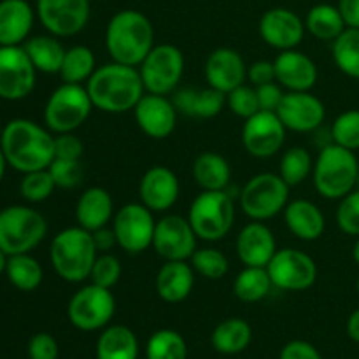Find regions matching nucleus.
Listing matches in <instances>:
<instances>
[{
	"label": "nucleus",
	"instance_id": "obj_1",
	"mask_svg": "<svg viewBox=\"0 0 359 359\" xmlns=\"http://www.w3.org/2000/svg\"><path fill=\"white\" fill-rule=\"evenodd\" d=\"M0 147L9 167L21 174L44 170L55 160V135L32 119H11L4 126Z\"/></svg>",
	"mask_w": 359,
	"mask_h": 359
},
{
	"label": "nucleus",
	"instance_id": "obj_2",
	"mask_svg": "<svg viewBox=\"0 0 359 359\" xmlns=\"http://www.w3.org/2000/svg\"><path fill=\"white\" fill-rule=\"evenodd\" d=\"M93 107L107 114H123L135 109L146 95L142 77L137 67L111 62L97 67L86 84Z\"/></svg>",
	"mask_w": 359,
	"mask_h": 359
},
{
	"label": "nucleus",
	"instance_id": "obj_3",
	"mask_svg": "<svg viewBox=\"0 0 359 359\" xmlns=\"http://www.w3.org/2000/svg\"><path fill=\"white\" fill-rule=\"evenodd\" d=\"M154 48V28L146 14L135 9L116 13L105 28V49L112 62L139 67Z\"/></svg>",
	"mask_w": 359,
	"mask_h": 359
},
{
	"label": "nucleus",
	"instance_id": "obj_4",
	"mask_svg": "<svg viewBox=\"0 0 359 359\" xmlns=\"http://www.w3.org/2000/svg\"><path fill=\"white\" fill-rule=\"evenodd\" d=\"M98 256L93 233L81 226H70L55 235L49 248V259L60 279L79 284L90 279Z\"/></svg>",
	"mask_w": 359,
	"mask_h": 359
},
{
	"label": "nucleus",
	"instance_id": "obj_5",
	"mask_svg": "<svg viewBox=\"0 0 359 359\" xmlns=\"http://www.w3.org/2000/svg\"><path fill=\"white\" fill-rule=\"evenodd\" d=\"M358 174L356 153L332 142L319 151L312 168V181L323 198L340 200L356 189Z\"/></svg>",
	"mask_w": 359,
	"mask_h": 359
},
{
	"label": "nucleus",
	"instance_id": "obj_6",
	"mask_svg": "<svg viewBox=\"0 0 359 359\" xmlns=\"http://www.w3.org/2000/svg\"><path fill=\"white\" fill-rule=\"evenodd\" d=\"M48 235V221L39 210L9 205L0 210V249L7 256L32 252Z\"/></svg>",
	"mask_w": 359,
	"mask_h": 359
},
{
	"label": "nucleus",
	"instance_id": "obj_7",
	"mask_svg": "<svg viewBox=\"0 0 359 359\" xmlns=\"http://www.w3.org/2000/svg\"><path fill=\"white\" fill-rule=\"evenodd\" d=\"M188 219L196 237L217 242L226 237L235 223L233 196L223 191H202L189 205Z\"/></svg>",
	"mask_w": 359,
	"mask_h": 359
},
{
	"label": "nucleus",
	"instance_id": "obj_8",
	"mask_svg": "<svg viewBox=\"0 0 359 359\" xmlns=\"http://www.w3.org/2000/svg\"><path fill=\"white\" fill-rule=\"evenodd\" d=\"M238 203L249 219H272L290 203V186L279 174L262 172L245 182L238 193Z\"/></svg>",
	"mask_w": 359,
	"mask_h": 359
},
{
	"label": "nucleus",
	"instance_id": "obj_9",
	"mask_svg": "<svg viewBox=\"0 0 359 359\" xmlns=\"http://www.w3.org/2000/svg\"><path fill=\"white\" fill-rule=\"evenodd\" d=\"M93 102L84 84L62 83L49 95L44 107L46 128L53 133H72L90 118Z\"/></svg>",
	"mask_w": 359,
	"mask_h": 359
},
{
	"label": "nucleus",
	"instance_id": "obj_10",
	"mask_svg": "<svg viewBox=\"0 0 359 359\" xmlns=\"http://www.w3.org/2000/svg\"><path fill=\"white\" fill-rule=\"evenodd\" d=\"M116 300L111 290L88 284L74 293L67 305V316L74 328L81 332H98L107 328L114 318Z\"/></svg>",
	"mask_w": 359,
	"mask_h": 359
},
{
	"label": "nucleus",
	"instance_id": "obj_11",
	"mask_svg": "<svg viewBox=\"0 0 359 359\" xmlns=\"http://www.w3.org/2000/svg\"><path fill=\"white\" fill-rule=\"evenodd\" d=\"M146 93L165 95L175 91L184 74V55L174 44H158L139 67Z\"/></svg>",
	"mask_w": 359,
	"mask_h": 359
},
{
	"label": "nucleus",
	"instance_id": "obj_12",
	"mask_svg": "<svg viewBox=\"0 0 359 359\" xmlns=\"http://www.w3.org/2000/svg\"><path fill=\"white\" fill-rule=\"evenodd\" d=\"M144 203H126L112 217V231L119 248L128 255H140L153 245L156 221Z\"/></svg>",
	"mask_w": 359,
	"mask_h": 359
},
{
	"label": "nucleus",
	"instance_id": "obj_13",
	"mask_svg": "<svg viewBox=\"0 0 359 359\" xmlns=\"http://www.w3.org/2000/svg\"><path fill=\"white\" fill-rule=\"evenodd\" d=\"M266 270L273 287L283 291H305L318 279V265L311 255L300 249H277Z\"/></svg>",
	"mask_w": 359,
	"mask_h": 359
},
{
	"label": "nucleus",
	"instance_id": "obj_14",
	"mask_svg": "<svg viewBox=\"0 0 359 359\" xmlns=\"http://www.w3.org/2000/svg\"><path fill=\"white\" fill-rule=\"evenodd\" d=\"M37 69L23 46H0V98L18 102L34 91Z\"/></svg>",
	"mask_w": 359,
	"mask_h": 359
},
{
	"label": "nucleus",
	"instance_id": "obj_15",
	"mask_svg": "<svg viewBox=\"0 0 359 359\" xmlns=\"http://www.w3.org/2000/svg\"><path fill=\"white\" fill-rule=\"evenodd\" d=\"M91 0H37L35 14L42 27L55 37H72L90 21Z\"/></svg>",
	"mask_w": 359,
	"mask_h": 359
},
{
	"label": "nucleus",
	"instance_id": "obj_16",
	"mask_svg": "<svg viewBox=\"0 0 359 359\" xmlns=\"http://www.w3.org/2000/svg\"><path fill=\"white\" fill-rule=\"evenodd\" d=\"M196 237L188 217L168 214L156 221L153 249L165 262H188L196 251Z\"/></svg>",
	"mask_w": 359,
	"mask_h": 359
},
{
	"label": "nucleus",
	"instance_id": "obj_17",
	"mask_svg": "<svg viewBox=\"0 0 359 359\" xmlns=\"http://www.w3.org/2000/svg\"><path fill=\"white\" fill-rule=\"evenodd\" d=\"M244 121V126H242L244 149L259 160L276 156L284 146L287 132L277 112L259 111Z\"/></svg>",
	"mask_w": 359,
	"mask_h": 359
},
{
	"label": "nucleus",
	"instance_id": "obj_18",
	"mask_svg": "<svg viewBox=\"0 0 359 359\" xmlns=\"http://www.w3.org/2000/svg\"><path fill=\"white\" fill-rule=\"evenodd\" d=\"M277 116L286 130L309 133L321 128L326 118V109L321 98L311 91H287L277 109Z\"/></svg>",
	"mask_w": 359,
	"mask_h": 359
},
{
	"label": "nucleus",
	"instance_id": "obj_19",
	"mask_svg": "<svg viewBox=\"0 0 359 359\" xmlns=\"http://www.w3.org/2000/svg\"><path fill=\"white\" fill-rule=\"evenodd\" d=\"M305 30V21L286 7H273L266 11L258 23L262 41L279 51L297 49V46L304 41Z\"/></svg>",
	"mask_w": 359,
	"mask_h": 359
},
{
	"label": "nucleus",
	"instance_id": "obj_20",
	"mask_svg": "<svg viewBox=\"0 0 359 359\" xmlns=\"http://www.w3.org/2000/svg\"><path fill=\"white\" fill-rule=\"evenodd\" d=\"M177 109L165 95L146 93L133 109L137 126L154 140L167 139L177 125Z\"/></svg>",
	"mask_w": 359,
	"mask_h": 359
},
{
	"label": "nucleus",
	"instance_id": "obj_21",
	"mask_svg": "<svg viewBox=\"0 0 359 359\" xmlns=\"http://www.w3.org/2000/svg\"><path fill=\"white\" fill-rule=\"evenodd\" d=\"M181 193L179 179L170 168L154 165L142 175L139 184L140 203L153 212H165L175 205Z\"/></svg>",
	"mask_w": 359,
	"mask_h": 359
},
{
	"label": "nucleus",
	"instance_id": "obj_22",
	"mask_svg": "<svg viewBox=\"0 0 359 359\" xmlns=\"http://www.w3.org/2000/svg\"><path fill=\"white\" fill-rule=\"evenodd\" d=\"M248 77V67L241 53L231 48H217L205 62V79L210 88L228 95L242 86Z\"/></svg>",
	"mask_w": 359,
	"mask_h": 359
},
{
	"label": "nucleus",
	"instance_id": "obj_23",
	"mask_svg": "<svg viewBox=\"0 0 359 359\" xmlns=\"http://www.w3.org/2000/svg\"><path fill=\"white\" fill-rule=\"evenodd\" d=\"M276 81L290 91H311L318 83V65L298 49L279 51L273 60Z\"/></svg>",
	"mask_w": 359,
	"mask_h": 359
},
{
	"label": "nucleus",
	"instance_id": "obj_24",
	"mask_svg": "<svg viewBox=\"0 0 359 359\" xmlns=\"http://www.w3.org/2000/svg\"><path fill=\"white\" fill-rule=\"evenodd\" d=\"M235 248L244 266H266L277 252V242L263 221H251L238 231Z\"/></svg>",
	"mask_w": 359,
	"mask_h": 359
},
{
	"label": "nucleus",
	"instance_id": "obj_25",
	"mask_svg": "<svg viewBox=\"0 0 359 359\" xmlns=\"http://www.w3.org/2000/svg\"><path fill=\"white\" fill-rule=\"evenodd\" d=\"M34 21L35 11L27 0H0V46H23Z\"/></svg>",
	"mask_w": 359,
	"mask_h": 359
},
{
	"label": "nucleus",
	"instance_id": "obj_26",
	"mask_svg": "<svg viewBox=\"0 0 359 359\" xmlns=\"http://www.w3.org/2000/svg\"><path fill=\"white\" fill-rule=\"evenodd\" d=\"M112 217H114V202L111 193L98 186L84 189L76 203L77 226L93 233L107 226Z\"/></svg>",
	"mask_w": 359,
	"mask_h": 359
},
{
	"label": "nucleus",
	"instance_id": "obj_27",
	"mask_svg": "<svg viewBox=\"0 0 359 359\" xmlns=\"http://www.w3.org/2000/svg\"><path fill=\"white\" fill-rule=\"evenodd\" d=\"M284 221L291 233L304 242H314L323 237L326 219L323 210L311 200L297 198L284 209Z\"/></svg>",
	"mask_w": 359,
	"mask_h": 359
},
{
	"label": "nucleus",
	"instance_id": "obj_28",
	"mask_svg": "<svg viewBox=\"0 0 359 359\" xmlns=\"http://www.w3.org/2000/svg\"><path fill=\"white\" fill-rule=\"evenodd\" d=\"M195 286V270L191 263L165 262L158 270L156 293L167 304H181L191 294Z\"/></svg>",
	"mask_w": 359,
	"mask_h": 359
},
{
	"label": "nucleus",
	"instance_id": "obj_29",
	"mask_svg": "<svg viewBox=\"0 0 359 359\" xmlns=\"http://www.w3.org/2000/svg\"><path fill=\"white\" fill-rule=\"evenodd\" d=\"M174 105L177 112L189 118H216L226 104V95L214 88H182L175 91Z\"/></svg>",
	"mask_w": 359,
	"mask_h": 359
},
{
	"label": "nucleus",
	"instance_id": "obj_30",
	"mask_svg": "<svg viewBox=\"0 0 359 359\" xmlns=\"http://www.w3.org/2000/svg\"><path fill=\"white\" fill-rule=\"evenodd\" d=\"M193 179L203 191H223L231 179V167L221 154L205 151L193 161Z\"/></svg>",
	"mask_w": 359,
	"mask_h": 359
},
{
	"label": "nucleus",
	"instance_id": "obj_31",
	"mask_svg": "<svg viewBox=\"0 0 359 359\" xmlns=\"http://www.w3.org/2000/svg\"><path fill=\"white\" fill-rule=\"evenodd\" d=\"M97 359H139L135 333L123 325H111L102 330L97 340Z\"/></svg>",
	"mask_w": 359,
	"mask_h": 359
},
{
	"label": "nucleus",
	"instance_id": "obj_32",
	"mask_svg": "<svg viewBox=\"0 0 359 359\" xmlns=\"http://www.w3.org/2000/svg\"><path fill=\"white\" fill-rule=\"evenodd\" d=\"M28 58L32 60L37 72L58 74L62 69L67 49L55 35H35L28 37L23 44Z\"/></svg>",
	"mask_w": 359,
	"mask_h": 359
},
{
	"label": "nucleus",
	"instance_id": "obj_33",
	"mask_svg": "<svg viewBox=\"0 0 359 359\" xmlns=\"http://www.w3.org/2000/svg\"><path fill=\"white\" fill-rule=\"evenodd\" d=\"M252 340V328L245 319L230 318L214 328L210 342L219 354H238L249 347Z\"/></svg>",
	"mask_w": 359,
	"mask_h": 359
},
{
	"label": "nucleus",
	"instance_id": "obj_34",
	"mask_svg": "<svg viewBox=\"0 0 359 359\" xmlns=\"http://www.w3.org/2000/svg\"><path fill=\"white\" fill-rule=\"evenodd\" d=\"M305 28L312 37L319 41H335L340 34L347 28L339 6L332 4H316L311 7L305 18Z\"/></svg>",
	"mask_w": 359,
	"mask_h": 359
},
{
	"label": "nucleus",
	"instance_id": "obj_35",
	"mask_svg": "<svg viewBox=\"0 0 359 359\" xmlns=\"http://www.w3.org/2000/svg\"><path fill=\"white\" fill-rule=\"evenodd\" d=\"M6 276L16 290L23 291V293H32L42 284L44 270H42L41 263L34 256H30V252H25V255L7 256Z\"/></svg>",
	"mask_w": 359,
	"mask_h": 359
},
{
	"label": "nucleus",
	"instance_id": "obj_36",
	"mask_svg": "<svg viewBox=\"0 0 359 359\" xmlns=\"http://www.w3.org/2000/svg\"><path fill=\"white\" fill-rule=\"evenodd\" d=\"M273 287L266 266H245L233 280V294L244 304H256Z\"/></svg>",
	"mask_w": 359,
	"mask_h": 359
},
{
	"label": "nucleus",
	"instance_id": "obj_37",
	"mask_svg": "<svg viewBox=\"0 0 359 359\" xmlns=\"http://www.w3.org/2000/svg\"><path fill=\"white\" fill-rule=\"evenodd\" d=\"M97 70V58L88 46H72L67 49L58 76L62 83L86 84Z\"/></svg>",
	"mask_w": 359,
	"mask_h": 359
},
{
	"label": "nucleus",
	"instance_id": "obj_38",
	"mask_svg": "<svg viewBox=\"0 0 359 359\" xmlns=\"http://www.w3.org/2000/svg\"><path fill=\"white\" fill-rule=\"evenodd\" d=\"M333 60L340 72L359 81V28L347 27L333 41Z\"/></svg>",
	"mask_w": 359,
	"mask_h": 359
},
{
	"label": "nucleus",
	"instance_id": "obj_39",
	"mask_svg": "<svg viewBox=\"0 0 359 359\" xmlns=\"http://www.w3.org/2000/svg\"><path fill=\"white\" fill-rule=\"evenodd\" d=\"M146 359H188V346L175 330H158L146 344Z\"/></svg>",
	"mask_w": 359,
	"mask_h": 359
},
{
	"label": "nucleus",
	"instance_id": "obj_40",
	"mask_svg": "<svg viewBox=\"0 0 359 359\" xmlns=\"http://www.w3.org/2000/svg\"><path fill=\"white\" fill-rule=\"evenodd\" d=\"M312 168H314V161L305 147H290L280 156L279 175L287 182L290 188L302 184L309 177V174H312Z\"/></svg>",
	"mask_w": 359,
	"mask_h": 359
},
{
	"label": "nucleus",
	"instance_id": "obj_41",
	"mask_svg": "<svg viewBox=\"0 0 359 359\" xmlns=\"http://www.w3.org/2000/svg\"><path fill=\"white\" fill-rule=\"evenodd\" d=\"M189 263H191L193 270L196 273H200V276L209 280H219L230 270V263H228L226 256L219 249L214 248L196 249L191 258H189Z\"/></svg>",
	"mask_w": 359,
	"mask_h": 359
},
{
	"label": "nucleus",
	"instance_id": "obj_42",
	"mask_svg": "<svg viewBox=\"0 0 359 359\" xmlns=\"http://www.w3.org/2000/svg\"><path fill=\"white\" fill-rule=\"evenodd\" d=\"M332 142L346 149H359V109H349L337 116L332 126Z\"/></svg>",
	"mask_w": 359,
	"mask_h": 359
},
{
	"label": "nucleus",
	"instance_id": "obj_43",
	"mask_svg": "<svg viewBox=\"0 0 359 359\" xmlns=\"http://www.w3.org/2000/svg\"><path fill=\"white\" fill-rule=\"evenodd\" d=\"M55 188L56 184L48 168L23 174V179L20 182L21 196L30 203H39L48 200L53 195V191H55Z\"/></svg>",
	"mask_w": 359,
	"mask_h": 359
},
{
	"label": "nucleus",
	"instance_id": "obj_44",
	"mask_svg": "<svg viewBox=\"0 0 359 359\" xmlns=\"http://www.w3.org/2000/svg\"><path fill=\"white\" fill-rule=\"evenodd\" d=\"M121 272V262L114 255L104 252V255L97 256V259H95L93 269H91L90 273V280L97 284V286L105 287V290H112L118 284Z\"/></svg>",
	"mask_w": 359,
	"mask_h": 359
},
{
	"label": "nucleus",
	"instance_id": "obj_45",
	"mask_svg": "<svg viewBox=\"0 0 359 359\" xmlns=\"http://www.w3.org/2000/svg\"><path fill=\"white\" fill-rule=\"evenodd\" d=\"M337 224L346 235L351 237L359 235V188L340 198L337 207Z\"/></svg>",
	"mask_w": 359,
	"mask_h": 359
},
{
	"label": "nucleus",
	"instance_id": "obj_46",
	"mask_svg": "<svg viewBox=\"0 0 359 359\" xmlns=\"http://www.w3.org/2000/svg\"><path fill=\"white\" fill-rule=\"evenodd\" d=\"M226 105L235 116H238V118H251L256 112H259V102L256 88L245 86V84L235 88V90H231L230 93L226 95Z\"/></svg>",
	"mask_w": 359,
	"mask_h": 359
},
{
	"label": "nucleus",
	"instance_id": "obj_47",
	"mask_svg": "<svg viewBox=\"0 0 359 359\" xmlns=\"http://www.w3.org/2000/svg\"><path fill=\"white\" fill-rule=\"evenodd\" d=\"M49 174H51L53 181H55L56 188L72 189L83 179V167H81V160H62V158H55L51 165L48 167Z\"/></svg>",
	"mask_w": 359,
	"mask_h": 359
},
{
	"label": "nucleus",
	"instance_id": "obj_48",
	"mask_svg": "<svg viewBox=\"0 0 359 359\" xmlns=\"http://www.w3.org/2000/svg\"><path fill=\"white\" fill-rule=\"evenodd\" d=\"M58 342L49 333H35L28 342V358L30 359H58Z\"/></svg>",
	"mask_w": 359,
	"mask_h": 359
},
{
	"label": "nucleus",
	"instance_id": "obj_49",
	"mask_svg": "<svg viewBox=\"0 0 359 359\" xmlns=\"http://www.w3.org/2000/svg\"><path fill=\"white\" fill-rule=\"evenodd\" d=\"M84 153V144L79 137L72 133H60L55 137V158L62 160H81Z\"/></svg>",
	"mask_w": 359,
	"mask_h": 359
},
{
	"label": "nucleus",
	"instance_id": "obj_50",
	"mask_svg": "<svg viewBox=\"0 0 359 359\" xmlns=\"http://www.w3.org/2000/svg\"><path fill=\"white\" fill-rule=\"evenodd\" d=\"M256 93H258V102H259V111H269V112H277L280 102L284 98V91L280 90V84L273 83L262 84V86H256Z\"/></svg>",
	"mask_w": 359,
	"mask_h": 359
},
{
	"label": "nucleus",
	"instance_id": "obj_51",
	"mask_svg": "<svg viewBox=\"0 0 359 359\" xmlns=\"http://www.w3.org/2000/svg\"><path fill=\"white\" fill-rule=\"evenodd\" d=\"M279 359H323L321 353L305 340H291L280 351Z\"/></svg>",
	"mask_w": 359,
	"mask_h": 359
},
{
	"label": "nucleus",
	"instance_id": "obj_52",
	"mask_svg": "<svg viewBox=\"0 0 359 359\" xmlns=\"http://www.w3.org/2000/svg\"><path fill=\"white\" fill-rule=\"evenodd\" d=\"M248 79L251 81L255 86L273 83V81H276V67H273V62L258 60V62L252 63L248 69Z\"/></svg>",
	"mask_w": 359,
	"mask_h": 359
},
{
	"label": "nucleus",
	"instance_id": "obj_53",
	"mask_svg": "<svg viewBox=\"0 0 359 359\" xmlns=\"http://www.w3.org/2000/svg\"><path fill=\"white\" fill-rule=\"evenodd\" d=\"M339 9L349 28H359V0H339Z\"/></svg>",
	"mask_w": 359,
	"mask_h": 359
},
{
	"label": "nucleus",
	"instance_id": "obj_54",
	"mask_svg": "<svg viewBox=\"0 0 359 359\" xmlns=\"http://www.w3.org/2000/svg\"><path fill=\"white\" fill-rule=\"evenodd\" d=\"M93 241H95V245H97L98 251H102V252H107L112 245H118L114 231H112V228H107V226L93 231Z\"/></svg>",
	"mask_w": 359,
	"mask_h": 359
},
{
	"label": "nucleus",
	"instance_id": "obj_55",
	"mask_svg": "<svg viewBox=\"0 0 359 359\" xmlns=\"http://www.w3.org/2000/svg\"><path fill=\"white\" fill-rule=\"evenodd\" d=\"M346 332H347V337H349L353 342L359 344V307L349 316V319H347Z\"/></svg>",
	"mask_w": 359,
	"mask_h": 359
},
{
	"label": "nucleus",
	"instance_id": "obj_56",
	"mask_svg": "<svg viewBox=\"0 0 359 359\" xmlns=\"http://www.w3.org/2000/svg\"><path fill=\"white\" fill-rule=\"evenodd\" d=\"M6 168H7V160H6V154H4L2 147H0V182H2L4 175H6Z\"/></svg>",
	"mask_w": 359,
	"mask_h": 359
},
{
	"label": "nucleus",
	"instance_id": "obj_57",
	"mask_svg": "<svg viewBox=\"0 0 359 359\" xmlns=\"http://www.w3.org/2000/svg\"><path fill=\"white\" fill-rule=\"evenodd\" d=\"M353 259H354V263L359 266V235L356 237V242H354V245H353Z\"/></svg>",
	"mask_w": 359,
	"mask_h": 359
},
{
	"label": "nucleus",
	"instance_id": "obj_58",
	"mask_svg": "<svg viewBox=\"0 0 359 359\" xmlns=\"http://www.w3.org/2000/svg\"><path fill=\"white\" fill-rule=\"evenodd\" d=\"M6 265H7V255L0 249V276L6 273Z\"/></svg>",
	"mask_w": 359,
	"mask_h": 359
},
{
	"label": "nucleus",
	"instance_id": "obj_59",
	"mask_svg": "<svg viewBox=\"0 0 359 359\" xmlns=\"http://www.w3.org/2000/svg\"><path fill=\"white\" fill-rule=\"evenodd\" d=\"M356 291H358V297H359V277H358V280H356Z\"/></svg>",
	"mask_w": 359,
	"mask_h": 359
},
{
	"label": "nucleus",
	"instance_id": "obj_60",
	"mask_svg": "<svg viewBox=\"0 0 359 359\" xmlns=\"http://www.w3.org/2000/svg\"><path fill=\"white\" fill-rule=\"evenodd\" d=\"M2 132H4V126L0 125V137H2Z\"/></svg>",
	"mask_w": 359,
	"mask_h": 359
},
{
	"label": "nucleus",
	"instance_id": "obj_61",
	"mask_svg": "<svg viewBox=\"0 0 359 359\" xmlns=\"http://www.w3.org/2000/svg\"><path fill=\"white\" fill-rule=\"evenodd\" d=\"M356 188H359V174H358V186H356Z\"/></svg>",
	"mask_w": 359,
	"mask_h": 359
}]
</instances>
